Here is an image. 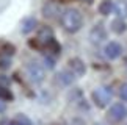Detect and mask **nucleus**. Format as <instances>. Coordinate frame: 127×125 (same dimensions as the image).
<instances>
[{"mask_svg":"<svg viewBox=\"0 0 127 125\" xmlns=\"http://www.w3.org/2000/svg\"><path fill=\"white\" fill-rule=\"evenodd\" d=\"M111 97H113V91H111V88H108V86L96 88L91 94L93 103H94L97 108H105L107 105L111 102Z\"/></svg>","mask_w":127,"mask_h":125,"instance_id":"nucleus-2","label":"nucleus"},{"mask_svg":"<svg viewBox=\"0 0 127 125\" xmlns=\"http://www.w3.org/2000/svg\"><path fill=\"white\" fill-rule=\"evenodd\" d=\"M3 111H5V102L0 99V113H3Z\"/></svg>","mask_w":127,"mask_h":125,"instance_id":"nucleus-21","label":"nucleus"},{"mask_svg":"<svg viewBox=\"0 0 127 125\" xmlns=\"http://www.w3.org/2000/svg\"><path fill=\"white\" fill-rule=\"evenodd\" d=\"M119 97L127 102V83H124V84L119 88Z\"/></svg>","mask_w":127,"mask_h":125,"instance_id":"nucleus-17","label":"nucleus"},{"mask_svg":"<svg viewBox=\"0 0 127 125\" xmlns=\"http://www.w3.org/2000/svg\"><path fill=\"white\" fill-rule=\"evenodd\" d=\"M27 77H28V80L32 81V83H35V84H39L42 83V80H44V77H46V74H44V66L41 64V62H38V61H30L27 64Z\"/></svg>","mask_w":127,"mask_h":125,"instance_id":"nucleus-3","label":"nucleus"},{"mask_svg":"<svg viewBox=\"0 0 127 125\" xmlns=\"http://www.w3.org/2000/svg\"><path fill=\"white\" fill-rule=\"evenodd\" d=\"M0 125H17V124H16L14 119H13V121H9V119H3V121L0 122Z\"/></svg>","mask_w":127,"mask_h":125,"instance_id":"nucleus-20","label":"nucleus"},{"mask_svg":"<svg viewBox=\"0 0 127 125\" xmlns=\"http://www.w3.org/2000/svg\"><path fill=\"white\" fill-rule=\"evenodd\" d=\"M36 41L39 42L42 47H49L55 42V36H53V31L50 27H42L39 31H38V38Z\"/></svg>","mask_w":127,"mask_h":125,"instance_id":"nucleus-7","label":"nucleus"},{"mask_svg":"<svg viewBox=\"0 0 127 125\" xmlns=\"http://www.w3.org/2000/svg\"><path fill=\"white\" fill-rule=\"evenodd\" d=\"M115 13L118 14V17L121 19H127V0H118L115 3Z\"/></svg>","mask_w":127,"mask_h":125,"instance_id":"nucleus-13","label":"nucleus"},{"mask_svg":"<svg viewBox=\"0 0 127 125\" xmlns=\"http://www.w3.org/2000/svg\"><path fill=\"white\" fill-rule=\"evenodd\" d=\"M105 39H107V30H105V27L102 25V23H97V25H94V27L91 28V31H90V41L94 45L102 44Z\"/></svg>","mask_w":127,"mask_h":125,"instance_id":"nucleus-5","label":"nucleus"},{"mask_svg":"<svg viewBox=\"0 0 127 125\" xmlns=\"http://www.w3.org/2000/svg\"><path fill=\"white\" fill-rule=\"evenodd\" d=\"M0 88H9V78L5 75H0Z\"/></svg>","mask_w":127,"mask_h":125,"instance_id":"nucleus-18","label":"nucleus"},{"mask_svg":"<svg viewBox=\"0 0 127 125\" xmlns=\"http://www.w3.org/2000/svg\"><path fill=\"white\" fill-rule=\"evenodd\" d=\"M104 55L108 60H118L123 55V45L116 41H110L108 44L104 47Z\"/></svg>","mask_w":127,"mask_h":125,"instance_id":"nucleus-8","label":"nucleus"},{"mask_svg":"<svg viewBox=\"0 0 127 125\" xmlns=\"http://www.w3.org/2000/svg\"><path fill=\"white\" fill-rule=\"evenodd\" d=\"M14 121H16L17 125H35L30 121V117H27L25 114H17V116L14 117Z\"/></svg>","mask_w":127,"mask_h":125,"instance_id":"nucleus-15","label":"nucleus"},{"mask_svg":"<svg viewBox=\"0 0 127 125\" xmlns=\"http://www.w3.org/2000/svg\"><path fill=\"white\" fill-rule=\"evenodd\" d=\"M82 2H86V3H90V2H93V0H82Z\"/></svg>","mask_w":127,"mask_h":125,"instance_id":"nucleus-23","label":"nucleus"},{"mask_svg":"<svg viewBox=\"0 0 127 125\" xmlns=\"http://www.w3.org/2000/svg\"><path fill=\"white\" fill-rule=\"evenodd\" d=\"M124 67H126V69H127V58L124 60Z\"/></svg>","mask_w":127,"mask_h":125,"instance_id":"nucleus-22","label":"nucleus"},{"mask_svg":"<svg viewBox=\"0 0 127 125\" xmlns=\"http://www.w3.org/2000/svg\"><path fill=\"white\" fill-rule=\"evenodd\" d=\"M126 125H127V124H126Z\"/></svg>","mask_w":127,"mask_h":125,"instance_id":"nucleus-24","label":"nucleus"},{"mask_svg":"<svg viewBox=\"0 0 127 125\" xmlns=\"http://www.w3.org/2000/svg\"><path fill=\"white\" fill-rule=\"evenodd\" d=\"M9 64H11L9 58H0V69H8Z\"/></svg>","mask_w":127,"mask_h":125,"instance_id":"nucleus-19","label":"nucleus"},{"mask_svg":"<svg viewBox=\"0 0 127 125\" xmlns=\"http://www.w3.org/2000/svg\"><path fill=\"white\" fill-rule=\"evenodd\" d=\"M97 9H99V13L102 16H108V14H111L115 11V3L111 2V0H104V2H100Z\"/></svg>","mask_w":127,"mask_h":125,"instance_id":"nucleus-14","label":"nucleus"},{"mask_svg":"<svg viewBox=\"0 0 127 125\" xmlns=\"http://www.w3.org/2000/svg\"><path fill=\"white\" fill-rule=\"evenodd\" d=\"M42 14L46 19H60L61 14H63V9L55 2H47L42 6Z\"/></svg>","mask_w":127,"mask_h":125,"instance_id":"nucleus-6","label":"nucleus"},{"mask_svg":"<svg viewBox=\"0 0 127 125\" xmlns=\"http://www.w3.org/2000/svg\"><path fill=\"white\" fill-rule=\"evenodd\" d=\"M60 22H61V27L67 33H77L83 25V17H82V13L79 9L66 8L60 17Z\"/></svg>","mask_w":127,"mask_h":125,"instance_id":"nucleus-1","label":"nucleus"},{"mask_svg":"<svg viewBox=\"0 0 127 125\" xmlns=\"http://www.w3.org/2000/svg\"><path fill=\"white\" fill-rule=\"evenodd\" d=\"M74 80H75V77H74V74H72L69 69L58 72V75H57V81L61 86H69V84H72V81H74Z\"/></svg>","mask_w":127,"mask_h":125,"instance_id":"nucleus-10","label":"nucleus"},{"mask_svg":"<svg viewBox=\"0 0 127 125\" xmlns=\"http://www.w3.org/2000/svg\"><path fill=\"white\" fill-rule=\"evenodd\" d=\"M69 70L74 74V77H83L86 74V64L80 58H71L69 60Z\"/></svg>","mask_w":127,"mask_h":125,"instance_id":"nucleus-9","label":"nucleus"},{"mask_svg":"<svg viewBox=\"0 0 127 125\" xmlns=\"http://www.w3.org/2000/svg\"><path fill=\"white\" fill-rule=\"evenodd\" d=\"M127 30V23L124 19L121 17H116L113 22H111V31L116 33V35H123V33Z\"/></svg>","mask_w":127,"mask_h":125,"instance_id":"nucleus-12","label":"nucleus"},{"mask_svg":"<svg viewBox=\"0 0 127 125\" xmlns=\"http://www.w3.org/2000/svg\"><path fill=\"white\" fill-rule=\"evenodd\" d=\"M36 27H38V21H36L35 17H25V19L21 22V33H24V35H28V33L33 31Z\"/></svg>","mask_w":127,"mask_h":125,"instance_id":"nucleus-11","label":"nucleus"},{"mask_svg":"<svg viewBox=\"0 0 127 125\" xmlns=\"http://www.w3.org/2000/svg\"><path fill=\"white\" fill-rule=\"evenodd\" d=\"M107 119L111 124H119L127 119V106L124 103H113L107 113Z\"/></svg>","mask_w":127,"mask_h":125,"instance_id":"nucleus-4","label":"nucleus"},{"mask_svg":"<svg viewBox=\"0 0 127 125\" xmlns=\"http://www.w3.org/2000/svg\"><path fill=\"white\" fill-rule=\"evenodd\" d=\"M42 66L47 67V69H53V67H55V58L50 56V55H46L42 58Z\"/></svg>","mask_w":127,"mask_h":125,"instance_id":"nucleus-16","label":"nucleus"}]
</instances>
